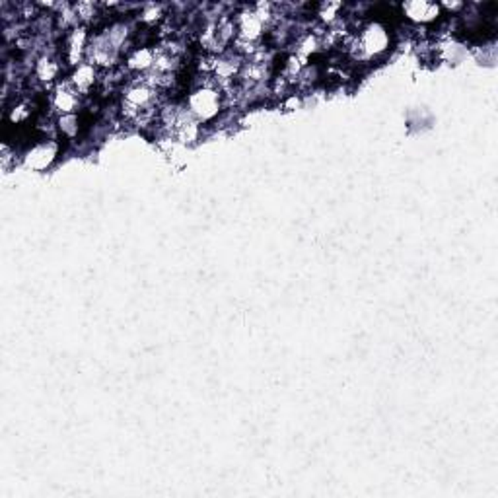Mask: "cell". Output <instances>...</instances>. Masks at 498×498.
I'll list each match as a JSON object with an SVG mask.
<instances>
[{
	"label": "cell",
	"mask_w": 498,
	"mask_h": 498,
	"mask_svg": "<svg viewBox=\"0 0 498 498\" xmlns=\"http://www.w3.org/2000/svg\"><path fill=\"white\" fill-rule=\"evenodd\" d=\"M162 16V6L160 4H146L143 10V14H141V20H143L144 24H154V22H158Z\"/></svg>",
	"instance_id": "2e32d148"
},
{
	"label": "cell",
	"mask_w": 498,
	"mask_h": 498,
	"mask_svg": "<svg viewBox=\"0 0 498 498\" xmlns=\"http://www.w3.org/2000/svg\"><path fill=\"white\" fill-rule=\"evenodd\" d=\"M403 12L415 24H428L440 16V6L434 2H427V0H413V2L403 4Z\"/></svg>",
	"instance_id": "52a82bcc"
},
{
	"label": "cell",
	"mask_w": 498,
	"mask_h": 498,
	"mask_svg": "<svg viewBox=\"0 0 498 498\" xmlns=\"http://www.w3.org/2000/svg\"><path fill=\"white\" fill-rule=\"evenodd\" d=\"M158 88L148 78H138L131 82L123 94V113L134 123H144L152 117V109L156 106Z\"/></svg>",
	"instance_id": "6da1fadb"
},
{
	"label": "cell",
	"mask_w": 498,
	"mask_h": 498,
	"mask_svg": "<svg viewBox=\"0 0 498 498\" xmlns=\"http://www.w3.org/2000/svg\"><path fill=\"white\" fill-rule=\"evenodd\" d=\"M51 104L61 115H72L78 107V92L71 84H59L53 92Z\"/></svg>",
	"instance_id": "ba28073f"
},
{
	"label": "cell",
	"mask_w": 498,
	"mask_h": 498,
	"mask_svg": "<svg viewBox=\"0 0 498 498\" xmlns=\"http://www.w3.org/2000/svg\"><path fill=\"white\" fill-rule=\"evenodd\" d=\"M220 106H222L220 90L208 86V84L193 90L189 94V99H187V109H189V113L195 117L199 123L214 119V117L218 115V111H220Z\"/></svg>",
	"instance_id": "7a4b0ae2"
},
{
	"label": "cell",
	"mask_w": 498,
	"mask_h": 498,
	"mask_svg": "<svg viewBox=\"0 0 498 498\" xmlns=\"http://www.w3.org/2000/svg\"><path fill=\"white\" fill-rule=\"evenodd\" d=\"M390 47V34L387 29L378 24V22H372L356 36L355 43H353V51L358 59L362 61H368V59H374L378 55H382L385 49Z\"/></svg>",
	"instance_id": "3957f363"
},
{
	"label": "cell",
	"mask_w": 498,
	"mask_h": 498,
	"mask_svg": "<svg viewBox=\"0 0 498 498\" xmlns=\"http://www.w3.org/2000/svg\"><path fill=\"white\" fill-rule=\"evenodd\" d=\"M88 51V31L86 27H74L69 37H66V47H64V59L72 66H78L82 64V59Z\"/></svg>",
	"instance_id": "8992f818"
},
{
	"label": "cell",
	"mask_w": 498,
	"mask_h": 498,
	"mask_svg": "<svg viewBox=\"0 0 498 498\" xmlns=\"http://www.w3.org/2000/svg\"><path fill=\"white\" fill-rule=\"evenodd\" d=\"M341 2H327V4H321L320 8V16L323 22H327V24H333L335 20H337V14L339 10H341Z\"/></svg>",
	"instance_id": "5bb4252c"
},
{
	"label": "cell",
	"mask_w": 498,
	"mask_h": 498,
	"mask_svg": "<svg viewBox=\"0 0 498 498\" xmlns=\"http://www.w3.org/2000/svg\"><path fill=\"white\" fill-rule=\"evenodd\" d=\"M154 66V49L138 47L127 59V69L131 72H150Z\"/></svg>",
	"instance_id": "30bf717a"
},
{
	"label": "cell",
	"mask_w": 498,
	"mask_h": 498,
	"mask_svg": "<svg viewBox=\"0 0 498 498\" xmlns=\"http://www.w3.org/2000/svg\"><path fill=\"white\" fill-rule=\"evenodd\" d=\"M74 10H76V16L80 22H88L96 16V4L94 2H78V4H74Z\"/></svg>",
	"instance_id": "9a60e30c"
},
{
	"label": "cell",
	"mask_w": 498,
	"mask_h": 498,
	"mask_svg": "<svg viewBox=\"0 0 498 498\" xmlns=\"http://www.w3.org/2000/svg\"><path fill=\"white\" fill-rule=\"evenodd\" d=\"M27 115H29V111H27L26 106H16L12 109V113H10V121H12V123H20V121H24Z\"/></svg>",
	"instance_id": "e0dca14e"
},
{
	"label": "cell",
	"mask_w": 498,
	"mask_h": 498,
	"mask_svg": "<svg viewBox=\"0 0 498 498\" xmlns=\"http://www.w3.org/2000/svg\"><path fill=\"white\" fill-rule=\"evenodd\" d=\"M98 80V72L96 66L90 64L88 61L82 62L78 66H74V72L71 74V86L80 94H88L92 86Z\"/></svg>",
	"instance_id": "9c48e42d"
},
{
	"label": "cell",
	"mask_w": 498,
	"mask_h": 498,
	"mask_svg": "<svg viewBox=\"0 0 498 498\" xmlns=\"http://www.w3.org/2000/svg\"><path fill=\"white\" fill-rule=\"evenodd\" d=\"M318 49H320V37L308 34V36H304L302 39L298 41V49H296L298 55H296V57H298L300 61H306V59H308L310 55L315 53Z\"/></svg>",
	"instance_id": "7c38bea8"
},
{
	"label": "cell",
	"mask_w": 498,
	"mask_h": 498,
	"mask_svg": "<svg viewBox=\"0 0 498 498\" xmlns=\"http://www.w3.org/2000/svg\"><path fill=\"white\" fill-rule=\"evenodd\" d=\"M57 74H59V64H57L51 57L43 55V57L37 59L36 76L39 78V80L45 82V84H49V82H53L55 78H57Z\"/></svg>",
	"instance_id": "8fae6325"
},
{
	"label": "cell",
	"mask_w": 498,
	"mask_h": 498,
	"mask_svg": "<svg viewBox=\"0 0 498 498\" xmlns=\"http://www.w3.org/2000/svg\"><path fill=\"white\" fill-rule=\"evenodd\" d=\"M57 154H59V144L55 141L37 143L24 154V166L34 171H43L53 164Z\"/></svg>",
	"instance_id": "5b68a950"
},
{
	"label": "cell",
	"mask_w": 498,
	"mask_h": 498,
	"mask_svg": "<svg viewBox=\"0 0 498 498\" xmlns=\"http://www.w3.org/2000/svg\"><path fill=\"white\" fill-rule=\"evenodd\" d=\"M119 53H121V49L109 39L107 31L104 29V31H99V34H96V36L90 39L86 59H88L90 64H94V66L109 69V66H113L117 62Z\"/></svg>",
	"instance_id": "277c9868"
},
{
	"label": "cell",
	"mask_w": 498,
	"mask_h": 498,
	"mask_svg": "<svg viewBox=\"0 0 498 498\" xmlns=\"http://www.w3.org/2000/svg\"><path fill=\"white\" fill-rule=\"evenodd\" d=\"M59 129L62 131V134H66V136H74V134L78 133V117L74 115H61V119H59Z\"/></svg>",
	"instance_id": "4fadbf2b"
},
{
	"label": "cell",
	"mask_w": 498,
	"mask_h": 498,
	"mask_svg": "<svg viewBox=\"0 0 498 498\" xmlns=\"http://www.w3.org/2000/svg\"><path fill=\"white\" fill-rule=\"evenodd\" d=\"M444 6L446 8H450V10H460L463 6L462 2H444Z\"/></svg>",
	"instance_id": "ac0fdd59"
}]
</instances>
